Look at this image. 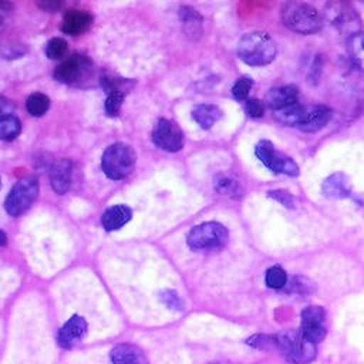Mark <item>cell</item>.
<instances>
[{"label":"cell","instance_id":"d590c367","mask_svg":"<svg viewBox=\"0 0 364 364\" xmlns=\"http://www.w3.org/2000/svg\"><path fill=\"white\" fill-rule=\"evenodd\" d=\"M7 245V235L0 229V247Z\"/></svg>","mask_w":364,"mask_h":364},{"label":"cell","instance_id":"277c9868","mask_svg":"<svg viewBox=\"0 0 364 364\" xmlns=\"http://www.w3.org/2000/svg\"><path fill=\"white\" fill-rule=\"evenodd\" d=\"M135 161H136V155L134 149L127 144L117 142L109 145L104 151L101 166L104 173L108 178L114 181H119L128 176L134 171Z\"/></svg>","mask_w":364,"mask_h":364},{"label":"cell","instance_id":"e0dca14e","mask_svg":"<svg viewBox=\"0 0 364 364\" xmlns=\"http://www.w3.org/2000/svg\"><path fill=\"white\" fill-rule=\"evenodd\" d=\"M73 176V162L70 159H60L54 162L50 171V182L58 195H64L71 183Z\"/></svg>","mask_w":364,"mask_h":364},{"label":"cell","instance_id":"8992f818","mask_svg":"<svg viewBox=\"0 0 364 364\" xmlns=\"http://www.w3.org/2000/svg\"><path fill=\"white\" fill-rule=\"evenodd\" d=\"M37 195H38L37 179L31 176L23 178L9 192L4 202V208L9 215L18 216L33 205V202L37 199Z\"/></svg>","mask_w":364,"mask_h":364},{"label":"cell","instance_id":"2e32d148","mask_svg":"<svg viewBox=\"0 0 364 364\" xmlns=\"http://www.w3.org/2000/svg\"><path fill=\"white\" fill-rule=\"evenodd\" d=\"M266 104L273 111H279L299 104V88L294 85H282L272 88L266 95Z\"/></svg>","mask_w":364,"mask_h":364},{"label":"cell","instance_id":"836d02e7","mask_svg":"<svg viewBox=\"0 0 364 364\" xmlns=\"http://www.w3.org/2000/svg\"><path fill=\"white\" fill-rule=\"evenodd\" d=\"M38 6L46 10L47 13H55L60 7H61V3L60 1H55V0H44V1H38Z\"/></svg>","mask_w":364,"mask_h":364},{"label":"cell","instance_id":"e575fe53","mask_svg":"<svg viewBox=\"0 0 364 364\" xmlns=\"http://www.w3.org/2000/svg\"><path fill=\"white\" fill-rule=\"evenodd\" d=\"M11 111H13V104L7 98L0 97V118L10 115Z\"/></svg>","mask_w":364,"mask_h":364},{"label":"cell","instance_id":"603a6c76","mask_svg":"<svg viewBox=\"0 0 364 364\" xmlns=\"http://www.w3.org/2000/svg\"><path fill=\"white\" fill-rule=\"evenodd\" d=\"M347 50L351 61L364 71V33H355L348 38Z\"/></svg>","mask_w":364,"mask_h":364},{"label":"cell","instance_id":"1f68e13d","mask_svg":"<svg viewBox=\"0 0 364 364\" xmlns=\"http://www.w3.org/2000/svg\"><path fill=\"white\" fill-rule=\"evenodd\" d=\"M245 111L250 118H260V117H263L264 105L260 100L250 98V100H246V102H245Z\"/></svg>","mask_w":364,"mask_h":364},{"label":"cell","instance_id":"52a82bcc","mask_svg":"<svg viewBox=\"0 0 364 364\" xmlns=\"http://www.w3.org/2000/svg\"><path fill=\"white\" fill-rule=\"evenodd\" d=\"M255 154L260 159V162L274 173H282L287 176L299 175V165L290 156L277 151L270 141L263 139L257 142Z\"/></svg>","mask_w":364,"mask_h":364},{"label":"cell","instance_id":"7c38bea8","mask_svg":"<svg viewBox=\"0 0 364 364\" xmlns=\"http://www.w3.org/2000/svg\"><path fill=\"white\" fill-rule=\"evenodd\" d=\"M88 331V323L82 316H71L57 333V343L61 348L70 350L84 340Z\"/></svg>","mask_w":364,"mask_h":364},{"label":"cell","instance_id":"d6986e66","mask_svg":"<svg viewBox=\"0 0 364 364\" xmlns=\"http://www.w3.org/2000/svg\"><path fill=\"white\" fill-rule=\"evenodd\" d=\"M132 218V210L127 205H114L108 208L101 218L105 230H117L127 225Z\"/></svg>","mask_w":364,"mask_h":364},{"label":"cell","instance_id":"ac0fdd59","mask_svg":"<svg viewBox=\"0 0 364 364\" xmlns=\"http://www.w3.org/2000/svg\"><path fill=\"white\" fill-rule=\"evenodd\" d=\"M91 23H92V17L90 13L82 10H71L65 13L61 23V30L65 34L78 36L85 30H88Z\"/></svg>","mask_w":364,"mask_h":364},{"label":"cell","instance_id":"30bf717a","mask_svg":"<svg viewBox=\"0 0 364 364\" xmlns=\"http://www.w3.org/2000/svg\"><path fill=\"white\" fill-rule=\"evenodd\" d=\"M92 63L88 57L75 54L64 60L54 71V78L63 84H77L91 75Z\"/></svg>","mask_w":364,"mask_h":364},{"label":"cell","instance_id":"4fadbf2b","mask_svg":"<svg viewBox=\"0 0 364 364\" xmlns=\"http://www.w3.org/2000/svg\"><path fill=\"white\" fill-rule=\"evenodd\" d=\"M333 111L327 105H310L304 107L301 119L299 122V128L304 132H316L327 125L331 119Z\"/></svg>","mask_w":364,"mask_h":364},{"label":"cell","instance_id":"7a4b0ae2","mask_svg":"<svg viewBox=\"0 0 364 364\" xmlns=\"http://www.w3.org/2000/svg\"><path fill=\"white\" fill-rule=\"evenodd\" d=\"M282 21L291 31L311 34L323 27V16L316 7L301 1H289L282 9Z\"/></svg>","mask_w":364,"mask_h":364},{"label":"cell","instance_id":"44dd1931","mask_svg":"<svg viewBox=\"0 0 364 364\" xmlns=\"http://www.w3.org/2000/svg\"><path fill=\"white\" fill-rule=\"evenodd\" d=\"M181 20L185 34L189 38H198L202 33V17L200 14L193 10L192 7H182L181 9Z\"/></svg>","mask_w":364,"mask_h":364},{"label":"cell","instance_id":"4dcf8cb0","mask_svg":"<svg viewBox=\"0 0 364 364\" xmlns=\"http://www.w3.org/2000/svg\"><path fill=\"white\" fill-rule=\"evenodd\" d=\"M245 343L256 350H269L273 348V334H253Z\"/></svg>","mask_w":364,"mask_h":364},{"label":"cell","instance_id":"cb8c5ba5","mask_svg":"<svg viewBox=\"0 0 364 364\" xmlns=\"http://www.w3.org/2000/svg\"><path fill=\"white\" fill-rule=\"evenodd\" d=\"M303 109H304L303 105L294 104L291 107L274 111V117L280 124L294 127V125H299V122L301 119V115H303Z\"/></svg>","mask_w":364,"mask_h":364},{"label":"cell","instance_id":"ba28073f","mask_svg":"<svg viewBox=\"0 0 364 364\" xmlns=\"http://www.w3.org/2000/svg\"><path fill=\"white\" fill-rule=\"evenodd\" d=\"M300 336L310 344H320L326 334V310L323 306H307L300 313Z\"/></svg>","mask_w":364,"mask_h":364},{"label":"cell","instance_id":"7402d4cb","mask_svg":"<svg viewBox=\"0 0 364 364\" xmlns=\"http://www.w3.org/2000/svg\"><path fill=\"white\" fill-rule=\"evenodd\" d=\"M215 189L220 195L230 198H240L243 195V188L240 182L230 175H219L215 179Z\"/></svg>","mask_w":364,"mask_h":364},{"label":"cell","instance_id":"4316f807","mask_svg":"<svg viewBox=\"0 0 364 364\" xmlns=\"http://www.w3.org/2000/svg\"><path fill=\"white\" fill-rule=\"evenodd\" d=\"M26 108L33 117H43L50 108V100L41 92H34L27 98Z\"/></svg>","mask_w":364,"mask_h":364},{"label":"cell","instance_id":"d4e9b609","mask_svg":"<svg viewBox=\"0 0 364 364\" xmlns=\"http://www.w3.org/2000/svg\"><path fill=\"white\" fill-rule=\"evenodd\" d=\"M21 131V124L13 114L0 118V139L13 141Z\"/></svg>","mask_w":364,"mask_h":364},{"label":"cell","instance_id":"83f0119b","mask_svg":"<svg viewBox=\"0 0 364 364\" xmlns=\"http://www.w3.org/2000/svg\"><path fill=\"white\" fill-rule=\"evenodd\" d=\"M67 51H68L67 41L60 38V37L51 38L47 43V47H46V54L51 60H61V58H64L67 55Z\"/></svg>","mask_w":364,"mask_h":364},{"label":"cell","instance_id":"6da1fadb","mask_svg":"<svg viewBox=\"0 0 364 364\" xmlns=\"http://www.w3.org/2000/svg\"><path fill=\"white\" fill-rule=\"evenodd\" d=\"M277 47L274 40L263 31L245 34L237 44L239 58L253 67H262L272 63L276 57Z\"/></svg>","mask_w":364,"mask_h":364},{"label":"cell","instance_id":"d6a6232c","mask_svg":"<svg viewBox=\"0 0 364 364\" xmlns=\"http://www.w3.org/2000/svg\"><path fill=\"white\" fill-rule=\"evenodd\" d=\"M269 196L273 198L274 200H277L279 203H282L286 208H294V198L290 192L284 191V189H274L269 192Z\"/></svg>","mask_w":364,"mask_h":364},{"label":"cell","instance_id":"9a60e30c","mask_svg":"<svg viewBox=\"0 0 364 364\" xmlns=\"http://www.w3.org/2000/svg\"><path fill=\"white\" fill-rule=\"evenodd\" d=\"M112 364H149L144 350L131 343H119L109 351Z\"/></svg>","mask_w":364,"mask_h":364},{"label":"cell","instance_id":"484cf974","mask_svg":"<svg viewBox=\"0 0 364 364\" xmlns=\"http://www.w3.org/2000/svg\"><path fill=\"white\" fill-rule=\"evenodd\" d=\"M264 284L269 289L273 290H280L287 284V273L283 267L280 266H270L266 272H264Z\"/></svg>","mask_w":364,"mask_h":364},{"label":"cell","instance_id":"9c48e42d","mask_svg":"<svg viewBox=\"0 0 364 364\" xmlns=\"http://www.w3.org/2000/svg\"><path fill=\"white\" fill-rule=\"evenodd\" d=\"M323 20L327 21L331 27L343 34H350V37L358 33L360 18L355 10L341 1H331L326 6L323 13Z\"/></svg>","mask_w":364,"mask_h":364},{"label":"cell","instance_id":"f1b7e54d","mask_svg":"<svg viewBox=\"0 0 364 364\" xmlns=\"http://www.w3.org/2000/svg\"><path fill=\"white\" fill-rule=\"evenodd\" d=\"M252 87H253V80L250 77H247V75H243V77L237 78L236 82L233 84L232 94L239 101L247 100V95H249Z\"/></svg>","mask_w":364,"mask_h":364},{"label":"cell","instance_id":"8fae6325","mask_svg":"<svg viewBox=\"0 0 364 364\" xmlns=\"http://www.w3.org/2000/svg\"><path fill=\"white\" fill-rule=\"evenodd\" d=\"M152 139L156 146L168 152H176L183 146V134L178 124L169 119H159L154 128Z\"/></svg>","mask_w":364,"mask_h":364},{"label":"cell","instance_id":"3957f363","mask_svg":"<svg viewBox=\"0 0 364 364\" xmlns=\"http://www.w3.org/2000/svg\"><path fill=\"white\" fill-rule=\"evenodd\" d=\"M273 348L279 350L289 364H310L317 355L316 346L307 343L299 331L273 334Z\"/></svg>","mask_w":364,"mask_h":364},{"label":"cell","instance_id":"5bb4252c","mask_svg":"<svg viewBox=\"0 0 364 364\" xmlns=\"http://www.w3.org/2000/svg\"><path fill=\"white\" fill-rule=\"evenodd\" d=\"M321 192L328 199H346L353 193L350 178L343 172H334L323 181Z\"/></svg>","mask_w":364,"mask_h":364},{"label":"cell","instance_id":"ffe728a7","mask_svg":"<svg viewBox=\"0 0 364 364\" xmlns=\"http://www.w3.org/2000/svg\"><path fill=\"white\" fill-rule=\"evenodd\" d=\"M192 117L196 121V124L200 125L203 129L212 128L222 117V111L212 104H200L196 105L192 111Z\"/></svg>","mask_w":364,"mask_h":364},{"label":"cell","instance_id":"f546056e","mask_svg":"<svg viewBox=\"0 0 364 364\" xmlns=\"http://www.w3.org/2000/svg\"><path fill=\"white\" fill-rule=\"evenodd\" d=\"M159 300L171 310L173 311H181L183 310V300L179 297V294L175 290H162L159 293Z\"/></svg>","mask_w":364,"mask_h":364},{"label":"cell","instance_id":"5b68a950","mask_svg":"<svg viewBox=\"0 0 364 364\" xmlns=\"http://www.w3.org/2000/svg\"><path fill=\"white\" fill-rule=\"evenodd\" d=\"M229 239L228 229L218 222H205L191 229L188 245L192 250H213L226 245Z\"/></svg>","mask_w":364,"mask_h":364}]
</instances>
